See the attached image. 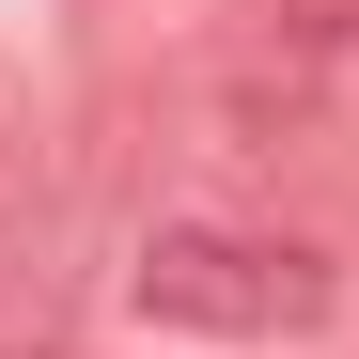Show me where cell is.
Instances as JSON below:
<instances>
[{
	"label": "cell",
	"instance_id": "6da1fadb",
	"mask_svg": "<svg viewBox=\"0 0 359 359\" xmlns=\"http://www.w3.org/2000/svg\"><path fill=\"white\" fill-rule=\"evenodd\" d=\"M126 313L172 344H313L344 313V266L313 234H266V219H156L126 266Z\"/></svg>",
	"mask_w": 359,
	"mask_h": 359
},
{
	"label": "cell",
	"instance_id": "7a4b0ae2",
	"mask_svg": "<svg viewBox=\"0 0 359 359\" xmlns=\"http://www.w3.org/2000/svg\"><path fill=\"white\" fill-rule=\"evenodd\" d=\"M0 359H63V344H0Z\"/></svg>",
	"mask_w": 359,
	"mask_h": 359
}]
</instances>
